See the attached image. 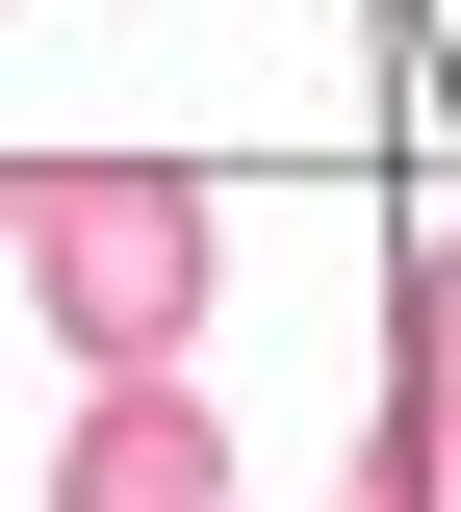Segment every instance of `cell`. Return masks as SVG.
<instances>
[{"label": "cell", "instance_id": "obj_3", "mask_svg": "<svg viewBox=\"0 0 461 512\" xmlns=\"http://www.w3.org/2000/svg\"><path fill=\"white\" fill-rule=\"evenodd\" d=\"M52 512H231V410H180V384H103L52 436Z\"/></svg>", "mask_w": 461, "mask_h": 512}, {"label": "cell", "instance_id": "obj_2", "mask_svg": "<svg viewBox=\"0 0 461 512\" xmlns=\"http://www.w3.org/2000/svg\"><path fill=\"white\" fill-rule=\"evenodd\" d=\"M359 512H461V231L385 282V410H359Z\"/></svg>", "mask_w": 461, "mask_h": 512}, {"label": "cell", "instance_id": "obj_1", "mask_svg": "<svg viewBox=\"0 0 461 512\" xmlns=\"http://www.w3.org/2000/svg\"><path fill=\"white\" fill-rule=\"evenodd\" d=\"M0 256H26V308L77 333V384H180L205 282H231V231H205V180H180V154H52Z\"/></svg>", "mask_w": 461, "mask_h": 512}]
</instances>
